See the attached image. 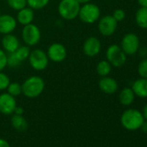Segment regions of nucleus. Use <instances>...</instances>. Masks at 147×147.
Masks as SVG:
<instances>
[{"instance_id":"nucleus-3","label":"nucleus","mask_w":147,"mask_h":147,"mask_svg":"<svg viewBox=\"0 0 147 147\" xmlns=\"http://www.w3.org/2000/svg\"><path fill=\"white\" fill-rule=\"evenodd\" d=\"M80 8L81 4L77 0H61L58 6V11L62 18L72 20L79 15Z\"/></svg>"},{"instance_id":"nucleus-2","label":"nucleus","mask_w":147,"mask_h":147,"mask_svg":"<svg viewBox=\"0 0 147 147\" xmlns=\"http://www.w3.org/2000/svg\"><path fill=\"white\" fill-rule=\"evenodd\" d=\"M44 81L39 76L29 77L22 85V93L28 98L39 96L44 89Z\"/></svg>"},{"instance_id":"nucleus-7","label":"nucleus","mask_w":147,"mask_h":147,"mask_svg":"<svg viewBox=\"0 0 147 147\" xmlns=\"http://www.w3.org/2000/svg\"><path fill=\"white\" fill-rule=\"evenodd\" d=\"M28 58L30 64L36 70H44L49 64V57L47 54L41 49H34L30 53Z\"/></svg>"},{"instance_id":"nucleus-29","label":"nucleus","mask_w":147,"mask_h":147,"mask_svg":"<svg viewBox=\"0 0 147 147\" xmlns=\"http://www.w3.org/2000/svg\"><path fill=\"white\" fill-rule=\"evenodd\" d=\"M113 18H114L117 22H120V21H122V20L125 18V11H124L123 10H121V9H117V10L114 11V12H113Z\"/></svg>"},{"instance_id":"nucleus-30","label":"nucleus","mask_w":147,"mask_h":147,"mask_svg":"<svg viewBox=\"0 0 147 147\" xmlns=\"http://www.w3.org/2000/svg\"><path fill=\"white\" fill-rule=\"evenodd\" d=\"M138 50H139V55L141 57H143V58L147 57V48L146 47H143L140 49H138Z\"/></svg>"},{"instance_id":"nucleus-23","label":"nucleus","mask_w":147,"mask_h":147,"mask_svg":"<svg viewBox=\"0 0 147 147\" xmlns=\"http://www.w3.org/2000/svg\"><path fill=\"white\" fill-rule=\"evenodd\" d=\"M49 2V0H27V5L32 10H41L44 8Z\"/></svg>"},{"instance_id":"nucleus-32","label":"nucleus","mask_w":147,"mask_h":147,"mask_svg":"<svg viewBox=\"0 0 147 147\" xmlns=\"http://www.w3.org/2000/svg\"><path fill=\"white\" fill-rule=\"evenodd\" d=\"M140 129L142 130V131H143V132L147 133V120L143 122V124H142V125H141Z\"/></svg>"},{"instance_id":"nucleus-19","label":"nucleus","mask_w":147,"mask_h":147,"mask_svg":"<svg viewBox=\"0 0 147 147\" xmlns=\"http://www.w3.org/2000/svg\"><path fill=\"white\" fill-rule=\"evenodd\" d=\"M135 98V94L133 93L132 89L130 88H125L119 93V102L124 106H130Z\"/></svg>"},{"instance_id":"nucleus-15","label":"nucleus","mask_w":147,"mask_h":147,"mask_svg":"<svg viewBox=\"0 0 147 147\" xmlns=\"http://www.w3.org/2000/svg\"><path fill=\"white\" fill-rule=\"evenodd\" d=\"M99 87L100 90L106 94H114L118 90V83L117 82L111 77L104 76L99 82Z\"/></svg>"},{"instance_id":"nucleus-6","label":"nucleus","mask_w":147,"mask_h":147,"mask_svg":"<svg viewBox=\"0 0 147 147\" xmlns=\"http://www.w3.org/2000/svg\"><path fill=\"white\" fill-rule=\"evenodd\" d=\"M22 36L24 42L27 45L34 46L39 42L41 39V32L36 25L30 24L24 25V28L22 31Z\"/></svg>"},{"instance_id":"nucleus-34","label":"nucleus","mask_w":147,"mask_h":147,"mask_svg":"<svg viewBox=\"0 0 147 147\" xmlns=\"http://www.w3.org/2000/svg\"><path fill=\"white\" fill-rule=\"evenodd\" d=\"M138 2L141 7H145L147 8V0H138Z\"/></svg>"},{"instance_id":"nucleus-14","label":"nucleus","mask_w":147,"mask_h":147,"mask_svg":"<svg viewBox=\"0 0 147 147\" xmlns=\"http://www.w3.org/2000/svg\"><path fill=\"white\" fill-rule=\"evenodd\" d=\"M17 27V20L11 15H0V33L10 34Z\"/></svg>"},{"instance_id":"nucleus-1","label":"nucleus","mask_w":147,"mask_h":147,"mask_svg":"<svg viewBox=\"0 0 147 147\" xmlns=\"http://www.w3.org/2000/svg\"><path fill=\"white\" fill-rule=\"evenodd\" d=\"M144 119L140 111L137 109H127L125 110L120 118L121 125L124 128L129 131H135L141 127Z\"/></svg>"},{"instance_id":"nucleus-12","label":"nucleus","mask_w":147,"mask_h":147,"mask_svg":"<svg viewBox=\"0 0 147 147\" xmlns=\"http://www.w3.org/2000/svg\"><path fill=\"white\" fill-rule=\"evenodd\" d=\"M47 55L51 61L55 62H61L66 58L67 50L62 44L55 42L49 46Z\"/></svg>"},{"instance_id":"nucleus-17","label":"nucleus","mask_w":147,"mask_h":147,"mask_svg":"<svg viewBox=\"0 0 147 147\" xmlns=\"http://www.w3.org/2000/svg\"><path fill=\"white\" fill-rule=\"evenodd\" d=\"M131 89L135 95L140 98H147V79L140 78L134 82Z\"/></svg>"},{"instance_id":"nucleus-5","label":"nucleus","mask_w":147,"mask_h":147,"mask_svg":"<svg viewBox=\"0 0 147 147\" xmlns=\"http://www.w3.org/2000/svg\"><path fill=\"white\" fill-rule=\"evenodd\" d=\"M107 61L114 67H121L126 61V55L122 50L121 47L117 44H113L108 47L107 53Z\"/></svg>"},{"instance_id":"nucleus-22","label":"nucleus","mask_w":147,"mask_h":147,"mask_svg":"<svg viewBox=\"0 0 147 147\" xmlns=\"http://www.w3.org/2000/svg\"><path fill=\"white\" fill-rule=\"evenodd\" d=\"M111 64L107 61H100L97 65V73L100 76H107L111 72Z\"/></svg>"},{"instance_id":"nucleus-31","label":"nucleus","mask_w":147,"mask_h":147,"mask_svg":"<svg viewBox=\"0 0 147 147\" xmlns=\"http://www.w3.org/2000/svg\"><path fill=\"white\" fill-rule=\"evenodd\" d=\"M0 147H11L9 142L4 138H0Z\"/></svg>"},{"instance_id":"nucleus-16","label":"nucleus","mask_w":147,"mask_h":147,"mask_svg":"<svg viewBox=\"0 0 147 147\" xmlns=\"http://www.w3.org/2000/svg\"><path fill=\"white\" fill-rule=\"evenodd\" d=\"M2 45L4 49L8 53H12L20 47L18 39L14 35H11V33L5 34V36L3 37Z\"/></svg>"},{"instance_id":"nucleus-8","label":"nucleus","mask_w":147,"mask_h":147,"mask_svg":"<svg viewBox=\"0 0 147 147\" xmlns=\"http://www.w3.org/2000/svg\"><path fill=\"white\" fill-rule=\"evenodd\" d=\"M121 49L125 55H131L138 51L139 39L134 33H128L124 36L121 41Z\"/></svg>"},{"instance_id":"nucleus-27","label":"nucleus","mask_w":147,"mask_h":147,"mask_svg":"<svg viewBox=\"0 0 147 147\" xmlns=\"http://www.w3.org/2000/svg\"><path fill=\"white\" fill-rule=\"evenodd\" d=\"M10 83V78L8 77V76L0 71V90L7 89Z\"/></svg>"},{"instance_id":"nucleus-36","label":"nucleus","mask_w":147,"mask_h":147,"mask_svg":"<svg viewBox=\"0 0 147 147\" xmlns=\"http://www.w3.org/2000/svg\"><path fill=\"white\" fill-rule=\"evenodd\" d=\"M77 1L80 4H87V3H88L90 1V0H77Z\"/></svg>"},{"instance_id":"nucleus-24","label":"nucleus","mask_w":147,"mask_h":147,"mask_svg":"<svg viewBox=\"0 0 147 147\" xmlns=\"http://www.w3.org/2000/svg\"><path fill=\"white\" fill-rule=\"evenodd\" d=\"M7 2L9 6L15 11H20L27 5V0H7Z\"/></svg>"},{"instance_id":"nucleus-33","label":"nucleus","mask_w":147,"mask_h":147,"mask_svg":"<svg viewBox=\"0 0 147 147\" xmlns=\"http://www.w3.org/2000/svg\"><path fill=\"white\" fill-rule=\"evenodd\" d=\"M15 114H18V115H23V113H24V109L22 107H17L15 111H14Z\"/></svg>"},{"instance_id":"nucleus-20","label":"nucleus","mask_w":147,"mask_h":147,"mask_svg":"<svg viewBox=\"0 0 147 147\" xmlns=\"http://www.w3.org/2000/svg\"><path fill=\"white\" fill-rule=\"evenodd\" d=\"M11 125L14 129L18 131H25L28 129V122L23 117V115L15 114L11 118Z\"/></svg>"},{"instance_id":"nucleus-21","label":"nucleus","mask_w":147,"mask_h":147,"mask_svg":"<svg viewBox=\"0 0 147 147\" xmlns=\"http://www.w3.org/2000/svg\"><path fill=\"white\" fill-rule=\"evenodd\" d=\"M135 20L138 27L142 29H147V8H139L136 12Z\"/></svg>"},{"instance_id":"nucleus-9","label":"nucleus","mask_w":147,"mask_h":147,"mask_svg":"<svg viewBox=\"0 0 147 147\" xmlns=\"http://www.w3.org/2000/svg\"><path fill=\"white\" fill-rule=\"evenodd\" d=\"M30 49L27 46L19 47L16 51L9 53L7 55V65L11 67H18L20 63L25 61L30 55Z\"/></svg>"},{"instance_id":"nucleus-13","label":"nucleus","mask_w":147,"mask_h":147,"mask_svg":"<svg viewBox=\"0 0 147 147\" xmlns=\"http://www.w3.org/2000/svg\"><path fill=\"white\" fill-rule=\"evenodd\" d=\"M101 44L98 38L94 36L88 37L83 44V51L88 56H95L100 51Z\"/></svg>"},{"instance_id":"nucleus-28","label":"nucleus","mask_w":147,"mask_h":147,"mask_svg":"<svg viewBox=\"0 0 147 147\" xmlns=\"http://www.w3.org/2000/svg\"><path fill=\"white\" fill-rule=\"evenodd\" d=\"M7 66V55L0 49V71H2Z\"/></svg>"},{"instance_id":"nucleus-26","label":"nucleus","mask_w":147,"mask_h":147,"mask_svg":"<svg viewBox=\"0 0 147 147\" xmlns=\"http://www.w3.org/2000/svg\"><path fill=\"white\" fill-rule=\"evenodd\" d=\"M138 72L141 78L147 79V57L144 58L139 62L138 67Z\"/></svg>"},{"instance_id":"nucleus-25","label":"nucleus","mask_w":147,"mask_h":147,"mask_svg":"<svg viewBox=\"0 0 147 147\" xmlns=\"http://www.w3.org/2000/svg\"><path fill=\"white\" fill-rule=\"evenodd\" d=\"M7 90H8V94L16 97L22 94V86L18 82H12L9 84Z\"/></svg>"},{"instance_id":"nucleus-18","label":"nucleus","mask_w":147,"mask_h":147,"mask_svg":"<svg viewBox=\"0 0 147 147\" xmlns=\"http://www.w3.org/2000/svg\"><path fill=\"white\" fill-rule=\"evenodd\" d=\"M18 22L20 23L23 25H27L32 23L34 19V11L30 7H25L20 11H18Z\"/></svg>"},{"instance_id":"nucleus-10","label":"nucleus","mask_w":147,"mask_h":147,"mask_svg":"<svg viewBox=\"0 0 147 147\" xmlns=\"http://www.w3.org/2000/svg\"><path fill=\"white\" fill-rule=\"evenodd\" d=\"M118 22L113 18V16H105L99 22V31L102 36H112L117 29Z\"/></svg>"},{"instance_id":"nucleus-4","label":"nucleus","mask_w":147,"mask_h":147,"mask_svg":"<svg viewBox=\"0 0 147 147\" xmlns=\"http://www.w3.org/2000/svg\"><path fill=\"white\" fill-rule=\"evenodd\" d=\"M100 15V8L96 5L87 3L80 8L78 16L82 22L86 24H94L99 19Z\"/></svg>"},{"instance_id":"nucleus-35","label":"nucleus","mask_w":147,"mask_h":147,"mask_svg":"<svg viewBox=\"0 0 147 147\" xmlns=\"http://www.w3.org/2000/svg\"><path fill=\"white\" fill-rule=\"evenodd\" d=\"M142 114H143V117L144 119L147 120V104L143 108V111H142Z\"/></svg>"},{"instance_id":"nucleus-11","label":"nucleus","mask_w":147,"mask_h":147,"mask_svg":"<svg viewBox=\"0 0 147 147\" xmlns=\"http://www.w3.org/2000/svg\"><path fill=\"white\" fill-rule=\"evenodd\" d=\"M17 107V101L14 96L8 93L0 94V113L10 115L12 114Z\"/></svg>"},{"instance_id":"nucleus-37","label":"nucleus","mask_w":147,"mask_h":147,"mask_svg":"<svg viewBox=\"0 0 147 147\" xmlns=\"http://www.w3.org/2000/svg\"><path fill=\"white\" fill-rule=\"evenodd\" d=\"M0 15H1V14H0Z\"/></svg>"}]
</instances>
